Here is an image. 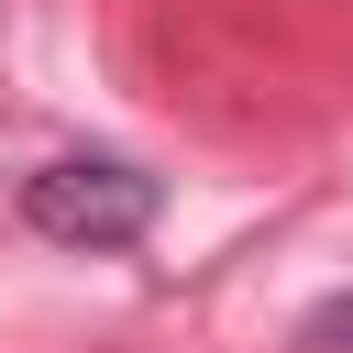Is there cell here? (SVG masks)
Wrapping results in <instances>:
<instances>
[{
    "instance_id": "6da1fadb",
    "label": "cell",
    "mask_w": 353,
    "mask_h": 353,
    "mask_svg": "<svg viewBox=\"0 0 353 353\" xmlns=\"http://www.w3.org/2000/svg\"><path fill=\"white\" fill-rule=\"evenodd\" d=\"M154 210H165V188L132 154H55V165L22 176V221L66 254H132L154 232Z\"/></svg>"
},
{
    "instance_id": "7a4b0ae2",
    "label": "cell",
    "mask_w": 353,
    "mask_h": 353,
    "mask_svg": "<svg viewBox=\"0 0 353 353\" xmlns=\"http://www.w3.org/2000/svg\"><path fill=\"white\" fill-rule=\"evenodd\" d=\"M298 353H353V287H331V298L298 320Z\"/></svg>"
}]
</instances>
